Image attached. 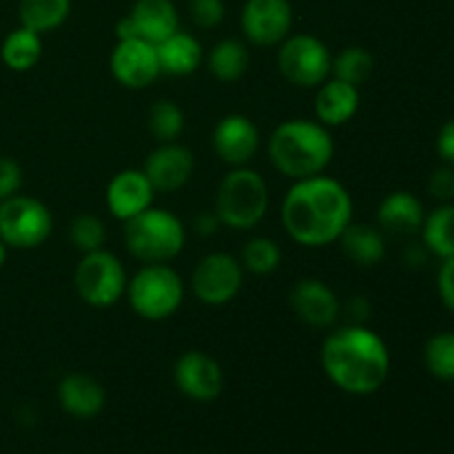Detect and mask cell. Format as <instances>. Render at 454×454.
<instances>
[{
    "instance_id": "30bf717a",
    "label": "cell",
    "mask_w": 454,
    "mask_h": 454,
    "mask_svg": "<svg viewBox=\"0 0 454 454\" xmlns=\"http://www.w3.org/2000/svg\"><path fill=\"white\" fill-rule=\"evenodd\" d=\"M242 264L226 253H211L202 257L191 278L193 295L207 306H224L233 301L242 291Z\"/></svg>"
},
{
    "instance_id": "3957f363",
    "label": "cell",
    "mask_w": 454,
    "mask_h": 454,
    "mask_svg": "<svg viewBox=\"0 0 454 454\" xmlns=\"http://www.w3.org/2000/svg\"><path fill=\"white\" fill-rule=\"evenodd\" d=\"M335 142L328 127L310 120H286L269 140V158L282 176L291 180L322 176L333 162Z\"/></svg>"
},
{
    "instance_id": "f1b7e54d",
    "label": "cell",
    "mask_w": 454,
    "mask_h": 454,
    "mask_svg": "<svg viewBox=\"0 0 454 454\" xmlns=\"http://www.w3.org/2000/svg\"><path fill=\"white\" fill-rule=\"evenodd\" d=\"M372 56L362 47H348L340 53L337 58H333V78L344 80V82L359 87V84L366 82L372 74Z\"/></svg>"
},
{
    "instance_id": "603a6c76",
    "label": "cell",
    "mask_w": 454,
    "mask_h": 454,
    "mask_svg": "<svg viewBox=\"0 0 454 454\" xmlns=\"http://www.w3.org/2000/svg\"><path fill=\"white\" fill-rule=\"evenodd\" d=\"M155 51H158L160 71L168 75L193 74L202 65L204 58L198 40L189 34H182V31H176L167 40L155 44Z\"/></svg>"
},
{
    "instance_id": "4fadbf2b",
    "label": "cell",
    "mask_w": 454,
    "mask_h": 454,
    "mask_svg": "<svg viewBox=\"0 0 454 454\" xmlns=\"http://www.w3.org/2000/svg\"><path fill=\"white\" fill-rule=\"evenodd\" d=\"M111 74L127 89H146L153 84V80L162 75L155 44L140 38L118 40L111 53Z\"/></svg>"
},
{
    "instance_id": "ffe728a7",
    "label": "cell",
    "mask_w": 454,
    "mask_h": 454,
    "mask_svg": "<svg viewBox=\"0 0 454 454\" xmlns=\"http://www.w3.org/2000/svg\"><path fill=\"white\" fill-rule=\"evenodd\" d=\"M58 402L62 411L78 419H91L105 408L106 395L98 380L84 372H71L58 386Z\"/></svg>"
},
{
    "instance_id": "cb8c5ba5",
    "label": "cell",
    "mask_w": 454,
    "mask_h": 454,
    "mask_svg": "<svg viewBox=\"0 0 454 454\" xmlns=\"http://www.w3.org/2000/svg\"><path fill=\"white\" fill-rule=\"evenodd\" d=\"M40 56H43V40L40 34L27 29V27H18V29L9 31L7 38L3 40L0 47V58H3L4 67L12 71H29L38 65Z\"/></svg>"
},
{
    "instance_id": "e575fe53",
    "label": "cell",
    "mask_w": 454,
    "mask_h": 454,
    "mask_svg": "<svg viewBox=\"0 0 454 454\" xmlns=\"http://www.w3.org/2000/svg\"><path fill=\"white\" fill-rule=\"evenodd\" d=\"M428 191L433 198L442 200V202H450L454 200V168L452 167H442L430 176L428 180Z\"/></svg>"
},
{
    "instance_id": "83f0119b",
    "label": "cell",
    "mask_w": 454,
    "mask_h": 454,
    "mask_svg": "<svg viewBox=\"0 0 454 454\" xmlns=\"http://www.w3.org/2000/svg\"><path fill=\"white\" fill-rule=\"evenodd\" d=\"M146 124H149L151 136L160 145H164V142H176L182 136V131H184V114H182V109L176 102L158 100L149 109Z\"/></svg>"
},
{
    "instance_id": "4dcf8cb0",
    "label": "cell",
    "mask_w": 454,
    "mask_h": 454,
    "mask_svg": "<svg viewBox=\"0 0 454 454\" xmlns=\"http://www.w3.org/2000/svg\"><path fill=\"white\" fill-rule=\"evenodd\" d=\"M282 262V251H279L278 242L270 238H253L244 244L242 257L239 264L242 269L251 270L253 275H269Z\"/></svg>"
},
{
    "instance_id": "d6a6232c",
    "label": "cell",
    "mask_w": 454,
    "mask_h": 454,
    "mask_svg": "<svg viewBox=\"0 0 454 454\" xmlns=\"http://www.w3.org/2000/svg\"><path fill=\"white\" fill-rule=\"evenodd\" d=\"M189 12L195 25L211 29L220 25L224 18V3L222 0H189Z\"/></svg>"
},
{
    "instance_id": "f546056e",
    "label": "cell",
    "mask_w": 454,
    "mask_h": 454,
    "mask_svg": "<svg viewBox=\"0 0 454 454\" xmlns=\"http://www.w3.org/2000/svg\"><path fill=\"white\" fill-rule=\"evenodd\" d=\"M424 364L437 380L454 381V333H437L426 341Z\"/></svg>"
},
{
    "instance_id": "5b68a950",
    "label": "cell",
    "mask_w": 454,
    "mask_h": 454,
    "mask_svg": "<svg viewBox=\"0 0 454 454\" xmlns=\"http://www.w3.org/2000/svg\"><path fill=\"white\" fill-rule=\"evenodd\" d=\"M269 211V189L260 173L238 167L220 182L215 215L233 231L255 229Z\"/></svg>"
},
{
    "instance_id": "9c48e42d",
    "label": "cell",
    "mask_w": 454,
    "mask_h": 454,
    "mask_svg": "<svg viewBox=\"0 0 454 454\" xmlns=\"http://www.w3.org/2000/svg\"><path fill=\"white\" fill-rule=\"evenodd\" d=\"M279 74L291 84L313 89L326 82L333 74V56L326 44L309 34L291 35L282 43L278 56Z\"/></svg>"
},
{
    "instance_id": "836d02e7",
    "label": "cell",
    "mask_w": 454,
    "mask_h": 454,
    "mask_svg": "<svg viewBox=\"0 0 454 454\" xmlns=\"http://www.w3.org/2000/svg\"><path fill=\"white\" fill-rule=\"evenodd\" d=\"M22 168L16 160L0 158V202L20 193Z\"/></svg>"
},
{
    "instance_id": "8992f818",
    "label": "cell",
    "mask_w": 454,
    "mask_h": 454,
    "mask_svg": "<svg viewBox=\"0 0 454 454\" xmlns=\"http://www.w3.org/2000/svg\"><path fill=\"white\" fill-rule=\"evenodd\" d=\"M127 297L142 319L162 322L180 309L184 300V282L168 264H142L127 282Z\"/></svg>"
},
{
    "instance_id": "8fae6325",
    "label": "cell",
    "mask_w": 454,
    "mask_h": 454,
    "mask_svg": "<svg viewBox=\"0 0 454 454\" xmlns=\"http://www.w3.org/2000/svg\"><path fill=\"white\" fill-rule=\"evenodd\" d=\"M177 9L171 0H137L131 13L118 22V40L140 38L160 44L177 31Z\"/></svg>"
},
{
    "instance_id": "52a82bcc",
    "label": "cell",
    "mask_w": 454,
    "mask_h": 454,
    "mask_svg": "<svg viewBox=\"0 0 454 454\" xmlns=\"http://www.w3.org/2000/svg\"><path fill=\"white\" fill-rule=\"evenodd\" d=\"M74 282L80 300L93 309H106L127 293L129 279L122 262L114 253L100 248V251L84 253L80 264L75 266Z\"/></svg>"
},
{
    "instance_id": "f35d334b",
    "label": "cell",
    "mask_w": 454,
    "mask_h": 454,
    "mask_svg": "<svg viewBox=\"0 0 454 454\" xmlns=\"http://www.w3.org/2000/svg\"><path fill=\"white\" fill-rule=\"evenodd\" d=\"M220 226V220H217V215H200L198 222H195V231H198L200 235H211L215 233V229Z\"/></svg>"
},
{
    "instance_id": "7c38bea8",
    "label": "cell",
    "mask_w": 454,
    "mask_h": 454,
    "mask_svg": "<svg viewBox=\"0 0 454 454\" xmlns=\"http://www.w3.org/2000/svg\"><path fill=\"white\" fill-rule=\"evenodd\" d=\"M293 7L288 0H247L242 9V31L253 44L275 47L288 38Z\"/></svg>"
},
{
    "instance_id": "7402d4cb",
    "label": "cell",
    "mask_w": 454,
    "mask_h": 454,
    "mask_svg": "<svg viewBox=\"0 0 454 454\" xmlns=\"http://www.w3.org/2000/svg\"><path fill=\"white\" fill-rule=\"evenodd\" d=\"M337 242H340L344 255L353 264L364 266V269L377 266L386 255L384 233H381V229L371 224H353L350 222Z\"/></svg>"
},
{
    "instance_id": "60d3db41",
    "label": "cell",
    "mask_w": 454,
    "mask_h": 454,
    "mask_svg": "<svg viewBox=\"0 0 454 454\" xmlns=\"http://www.w3.org/2000/svg\"><path fill=\"white\" fill-rule=\"evenodd\" d=\"M7 244L3 242V239H0V269H3L4 266V262H7Z\"/></svg>"
},
{
    "instance_id": "1f68e13d",
    "label": "cell",
    "mask_w": 454,
    "mask_h": 454,
    "mask_svg": "<svg viewBox=\"0 0 454 454\" xmlns=\"http://www.w3.org/2000/svg\"><path fill=\"white\" fill-rule=\"evenodd\" d=\"M69 238L80 253L100 251L106 239L105 222L96 215H78L69 226Z\"/></svg>"
},
{
    "instance_id": "5bb4252c",
    "label": "cell",
    "mask_w": 454,
    "mask_h": 454,
    "mask_svg": "<svg viewBox=\"0 0 454 454\" xmlns=\"http://www.w3.org/2000/svg\"><path fill=\"white\" fill-rule=\"evenodd\" d=\"M173 380L180 393L193 402H213L224 388V372L220 364L200 350H189L177 359Z\"/></svg>"
},
{
    "instance_id": "9a60e30c",
    "label": "cell",
    "mask_w": 454,
    "mask_h": 454,
    "mask_svg": "<svg viewBox=\"0 0 454 454\" xmlns=\"http://www.w3.org/2000/svg\"><path fill=\"white\" fill-rule=\"evenodd\" d=\"M213 149L222 162L235 168L244 167L260 149V131L247 115L231 114L217 122L213 131Z\"/></svg>"
},
{
    "instance_id": "ac0fdd59",
    "label": "cell",
    "mask_w": 454,
    "mask_h": 454,
    "mask_svg": "<svg viewBox=\"0 0 454 454\" xmlns=\"http://www.w3.org/2000/svg\"><path fill=\"white\" fill-rule=\"evenodd\" d=\"M291 309L304 324L315 328H328L341 313L340 300L328 284L319 279H301L291 291Z\"/></svg>"
},
{
    "instance_id": "4316f807",
    "label": "cell",
    "mask_w": 454,
    "mask_h": 454,
    "mask_svg": "<svg viewBox=\"0 0 454 454\" xmlns=\"http://www.w3.org/2000/svg\"><path fill=\"white\" fill-rule=\"evenodd\" d=\"M208 69L222 82H235L248 69V49L239 40H222L208 53Z\"/></svg>"
},
{
    "instance_id": "e0dca14e",
    "label": "cell",
    "mask_w": 454,
    "mask_h": 454,
    "mask_svg": "<svg viewBox=\"0 0 454 454\" xmlns=\"http://www.w3.org/2000/svg\"><path fill=\"white\" fill-rule=\"evenodd\" d=\"M155 198V189L145 176V171L127 168L120 171L106 186V207L115 220H131L142 211L151 208Z\"/></svg>"
},
{
    "instance_id": "d590c367",
    "label": "cell",
    "mask_w": 454,
    "mask_h": 454,
    "mask_svg": "<svg viewBox=\"0 0 454 454\" xmlns=\"http://www.w3.org/2000/svg\"><path fill=\"white\" fill-rule=\"evenodd\" d=\"M437 288H439V297H442L443 306H446L450 313H454V257H450V260H443L442 269H439Z\"/></svg>"
},
{
    "instance_id": "6da1fadb",
    "label": "cell",
    "mask_w": 454,
    "mask_h": 454,
    "mask_svg": "<svg viewBox=\"0 0 454 454\" xmlns=\"http://www.w3.org/2000/svg\"><path fill=\"white\" fill-rule=\"evenodd\" d=\"M282 222L301 247H328L353 222V200L344 184L324 173L297 180L284 198Z\"/></svg>"
},
{
    "instance_id": "ba28073f",
    "label": "cell",
    "mask_w": 454,
    "mask_h": 454,
    "mask_svg": "<svg viewBox=\"0 0 454 454\" xmlns=\"http://www.w3.org/2000/svg\"><path fill=\"white\" fill-rule=\"evenodd\" d=\"M51 229V211L40 200L18 193L0 202V239L9 248L40 247Z\"/></svg>"
},
{
    "instance_id": "2e32d148",
    "label": "cell",
    "mask_w": 454,
    "mask_h": 454,
    "mask_svg": "<svg viewBox=\"0 0 454 454\" xmlns=\"http://www.w3.org/2000/svg\"><path fill=\"white\" fill-rule=\"evenodd\" d=\"M195 160L186 146L177 142H164L158 149L151 151L145 162V176L153 184L155 191L171 193V191L182 189L193 176Z\"/></svg>"
},
{
    "instance_id": "7a4b0ae2",
    "label": "cell",
    "mask_w": 454,
    "mask_h": 454,
    "mask_svg": "<svg viewBox=\"0 0 454 454\" xmlns=\"http://www.w3.org/2000/svg\"><path fill=\"white\" fill-rule=\"evenodd\" d=\"M322 366L328 380L344 393L372 395L388 380L390 353L377 333L353 324L326 337Z\"/></svg>"
},
{
    "instance_id": "8d00e7d4",
    "label": "cell",
    "mask_w": 454,
    "mask_h": 454,
    "mask_svg": "<svg viewBox=\"0 0 454 454\" xmlns=\"http://www.w3.org/2000/svg\"><path fill=\"white\" fill-rule=\"evenodd\" d=\"M437 151L443 162L454 168V120H448L437 136Z\"/></svg>"
},
{
    "instance_id": "44dd1931",
    "label": "cell",
    "mask_w": 454,
    "mask_h": 454,
    "mask_svg": "<svg viewBox=\"0 0 454 454\" xmlns=\"http://www.w3.org/2000/svg\"><path fill=\"white\" fill-rule=\"evenodd\" d=\"M359 109V87L344 80L328 78L319 84L315 98V115L324 127H341L355 118Z\"/></svg>"
},
{
    "instance_id": "d6986e66",
    "label": "cell",
    "mask_w": 454,
    "mask_h": 454,
    "mask_svg": "<svg viewBox=\"0 0 454 454\" xmlns=\"http://www.w3.org/2000/svg\"><path fill=\"white\" fill-rule=\"evenodd\" d=\"M424 220V204L408 191L390 193L377 211V226L381 229V233L397 235V238H411V235L419 233Z\"/></svg>"
},
{
    "instance_id": "d4e9b609",
    "label": "cell",
    "mask_w": 454,
    "mask_h": 454,
    "mask_svg": "<svg viewBox=\"0 0 454 454\" xmlns=\"http://www.w3.org/2000/svg\"><path fill=\"white\" fill-rule=\"evenodd\" d=\"M71 0H20L18 16L20 25L35 34H47L58 29L69 18Z\"/></svg>"
},
{
    "instance_id": "277c9868",
    "label": "cell",
    "mask_w": 454,
    "mask_h": 454,
    "mask_svg": "<svg viewBox=\"0 0 454 454\" xmlns=\"http://www.w3.org/2000/svg\"><path fill=\"white\" fill-rule=\"evenodd\" d=\"M124 224V244L142 264H167L184 248V224L162 208H146Z\"/></svg>"
},
{
    "instance_id": "484cf974",
    "label": "cell",
    "mask_w": 454,
    "mask_h": 454,
    "mask_svg": "<svg viewBox=\"0 0 454 454\" xmlns=\"http://www.w3.org/2000/svg\"><path fill=\"white\" fill-rule=\"evenodd\" d=\"M421 238H424V247L433 255L442 260L454 257V204H443L426 215Z\"/></svg>"
},
{
    "instance_id": "ab89813d",
    "label": "cell",
    "mask_w": 454,
    "mask_h": 454,
    "mask_svg": "<svg viewBox=\"0 0 454 454\" xmlns=\"http://www.w3.org/2000/svg\"><path fill=\"white\" fill-rule=\"evenodd\" d=\"M348 310L353 315H357L359 322H362V319L371 313V306H368V301L364 300V297H355V300L348 304Z\"/></svg>"
},
{
    "instance_id": "74e56055",
    "label": "cell",
    "mask_w": 454,
    "mask_h": 454,
    "mask_svg": "<svg viewBox=\"0 0 454 454\" xmlns=\"http://www.w3.org/2000/svg\"><path fill=\"white\" fill-rule=\"evenodd\" d=\"M426 260H428V248L424 247V244H421V247H411L406 251V262L408 264H412V266H424L426 264Z\"/></svg>"
}]
</instances>
